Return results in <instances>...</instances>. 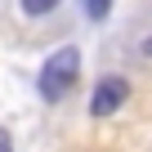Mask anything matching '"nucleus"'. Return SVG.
<instances>
[{
    "mask_svg": "<svg viewBox=\"0 0 152 152\" xmlns=\"http://www.w3.org/2000/svg\"><path fill=\"white\" fill-rule=\"evenodd\" d=\"M76 76H81V49H76V45H63V49H54V54L45 58L40 76H36V85H40V99L58 103V99H63V94L76 85Z\"/></svg>",
    "mask_w": 152,
    "mask_h": 152,
    "instance_id": "f257e3e1",
    "label": "nucleus"
},
{
    "mask_svg": "<svg viewBox=\"0 0 152 152\" xmlns=\"http://www.w3.org/2000/svg\"><path fill=\"white\" fill-rule=\"evenodd\" d=\"M125 99H130V81L125 76H103L94 85V94H90V116H112Z\"/></svg>",
    "mask_w": 152,
    "mask_h": 152,
    "instance_id": "f03ea898",
    "label": "nucleus"
},
{
    "mask_svg": "<svg viewBox=\"0 0 152 152\" xmlns=\"http://www.w3.org/2000/svg\"><path fill=\"white\" fill-rule=\"evenodd\" d=\"M18 5H23V14H27V18H45V14H54V9H58V0H18Z\"/></svg>",
    "mask_w": 152,
    "mask_h": 152,
    "instance_id": "7ed1b4c3",
    "label": "nucleus"
},
{
    "mask_svg": "<svg viewBox=\"0 0 152 152\" xmlns=\"http://www.w3.org/2000/svg\"><path fill=\"white\" fill-rule=\"evenodd\" d=\"M107 9H112V0H85V14L90 18H107Z\"/></svg>",
    "mask_w": 152,
    "mask_h": 152,
    "instance_id": "20e7f679",
    "label": "nucleus"
},
{
    "mask_svg": "<svg viewBox=\"0 0 152 152\" xmlns=\"http://www.w3.org/2000/svg\"><path fill=\"white\" fill-rule=\"evenodd\" d=\"M0 152H14V139H9V130L0 125Z\"/></svg>",
    "mask_w": 152,
    "mask_h": 152,
    "instance_id": "39448f33",
    "label": "nucleus"
},
{
    "mask_svg": "<svg viewBox=\"0 0 152 152\" xmlns=\"http://www.w3.org/2000/svg\"><path fill=\"white\" fill-rule=\"evenodd\" d=\"M143 54H152V40H148V45H143Z\"/></svg>",
    "mask_w": 152,
    "mask_h": 152,
    "instance_id": "423d86ee",
    "label": "nucleus"
}]
</instances>
